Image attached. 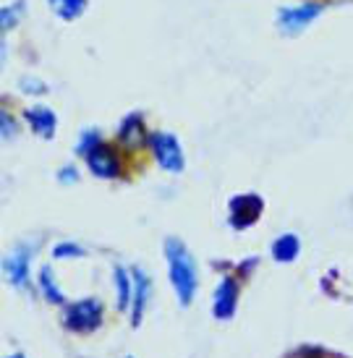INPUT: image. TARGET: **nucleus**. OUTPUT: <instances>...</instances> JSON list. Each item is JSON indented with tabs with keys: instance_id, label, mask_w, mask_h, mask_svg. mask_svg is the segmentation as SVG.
Here are the masks:
<instances>
[{
	"instance_id": "nucleus-11",
	"label": "nucleus",
	"mask_w": 353,
	"mask_h": 358,
	"mask_svg": "<svg viewBox=\"0 0 353 358\" xmlns=\"http://www.w3.org/2000/svg\"><path fill=\"white\" fill-rule=\"evenodd\" d=\"M298 251H301V243H298V238L291 236V233L280 236V238L273 243V257L278 259V262H282V264L293 262V259L298 257Z\"/></svg>"
},
{
	"instance_id": "nucleus-4",
	"label": "nucleus",
	"mask_w": 353,
	"mask_h": 358,
	"mask_svg": "<svg viewBox=\"0 0 353 358\" xmlns=\"http://www.w3.org/2000/svg\"><path fill=\"white\" fill-rule=\"evenodd\" d=\"M150 147L154 152V157L165 170H178L183 168V152L178 147L175 136H168V134H150Z\"/></svg>"
},
{
	"instance_id": "nucleus-13",
	"label": "nucleus",
	"mask_w": 353,
	"mask_h": 358,
	"mask_svg": "<svg viewBox=\"0 0 353 358\" xmlns=\"http://www.w3.org/2000/svg\"><path fill=\"white\" fill-rule=\"evenodd\" d=\"M52 8L58 10V16H63V19H76L81 10H84V6H87V0H50Z\"/></svg>"
},
{
	"instance_id": "nucleus-6",
	"label": "nucleus",
	"mask_w": 353,
	"mask_h": 358,
	"mask_svg": "<svg viewBox=\"0 0 353 358\" xmlns=\"http://www.w3.org/2000/svg\"><path fill=\"white\" fill-rule=\"evenodd\" d=\"M236 303H238V280L225 278L215 290V317L217 319H231L236 314Z\"/></svg>"
},
{
	"instance_id": "nucleus-3",
	"label": "nucleus",
	"mask_w": 353,
	"mask_h": 358,
	"mask_svg": "<svg viewBox=\"0 0 353 358\" xmlns=\"http://www.w3.org/2000/svg\"><path fill=\"white\" fill-rule=\"evenodd\" d=\"M84 152H87V162H89L94 176H100V178H118L121 176V157L110 144L94 141L89 150Z\"/></svg>"
},
{
	"instance_id": "nucleus-14",
	"label": "nucleus",
	"mask_w": 353,
	"mask_h": 358,
	"mask_svg": "<svg viewBox=\"0 0 353 358\" xmlns=\"http://www.w3.org/2000/svg\"><path fill=\"white\" fill-rule=\"evenodd\" d=\"M40 285H42V293H45V299L50 301V303H63V293L55 288V282H52V269H42L40 272Z\"/></svg>"
},
{
	"instance_id": "nucleus-10",
	"label": "nucleus",
	"mask_w": 353,
	"mask_h": 358,
	"mask_svg": "<svg viewBox=\"0 0 353 358\" xmlns=\"http://www.w3.org/2000/svg\"><path fill=\"white\" fill-rule=\"evenodd\" d=\"M6 275L10 278V282L16 288H24L27 280H29V267H27V254L24 251H16L13 257L6 259Z\"/></svg>"
},
{
	"instance_id": "nucleus-17",
	"label": "nucleus",
	"mask_w": 353,
	"mask_h": 358,
	"mask_svg": "<svg viewBox=\"0 0 353 358\" xmlns=\"http://www.w3.org/2000/svg\"><path fill=\"white\" fill-rule=\"evenodd\" d=\"M10 358H24V356H10Z\"/></svg>"
},
{
	"instance_id": "nucleus-15",
	"label": "nucleus",
	"mask_w": 353,
	"mask_h": 358,
	"mask_svg": "<svg viewBox=\"0 0 353 358\" xmlns=\"http://www.w3.org/2000/svg\"><path fill=\"white\" fill-rule=\"evenodd\" d=\"M115 282H118V303H121V308H126L129 301H131V282H129V275H126L123 269H115Z\"/></svg>"
},
{
	"instance_id": "nucleus-5",
	"label": "nucleus",
	"mask_w": 353,
	"mask_h": 358,
	"mask_svg": "<svg viewBox=\"0 0 353 358\" xmlns=\"http://www.w3.org/2000/svg\"><path fill=\"white\" fill-rule=\"evenodd\" d=\"M262 215V199L257 194H246V196H236L231 201V222L233 228H249Z\"/></svg>"
},
{
	"instance_id": "nucleus-16",
	"label": "nucleus",
	"mask_w": 353,
	"mask_h": 358,
	"mask_svg": "<svg viewBox=\"0 0 353 358\" xmlns=\"http://www.w3.org/2000/svg\"><path fill=\"white\" fill-rule=\"evenodd\" d=\"M84 251L76 249V246H58L55 249V257H81Z\"/></svg>"
},
{
	"instance_id": "nucleus-7",
	"label": "nucleus",
	"mask_w": 353,
	"mask_h": 358,
	"mask_svg": "<svg viewBox=\"0 0 353 358\" xmlns=\"http://www.w3.org/2000/svg\"><path fill=\"white\" fill-rule=\"evenodd\" d=\"M317 13H319V6H314V3H306L298 8H285L280 13V27L285 31H301L309 21L317 19Z\"/></svg>"
},
{
	"instance_id": "nucleus-8",
	"label": "nucleus",
	"mask_w": 353,
	"mask_h": 358,
	"mask_svg": "<svg viewBox=\"0 0 353 358\" xmlns=\"http://www.w3.org/2000/svg\"><path fill=\"white\" fill-rule=\"evenodd\" d=\"M118 139H121V144H126V147H136V144H141V141L150 144V134L144 131V123H141L139 115H131V118L123 120Z\"/></svg>"
},
{
	"instance_id": "nucleus-12",
	"label": "nucleus",
	"mask_w": 353,
	"mask_h": 358,
	"mask_svg": "<svg viewBox=\"0 0 353 358\" xmlns=\"http://www.w3.org/2000/svg\"><path fill=\"white\" fill-rule=\"evenodd\" d=\"M134 278H136V285H134V324H139L141 314H144V306H147V296H150V280L144 272H134Z\"/></svg>"
},
{
	"instance_id": "nucleus-9",
	"label": "nucleus",
	"mask_w": 353,
	"mask_h": 358,
	"mask_svg": "<svg viewBox=\"0 0 353 358\" xmlns=\"http://www.w3.org/2000/svg\"><path fill=\"white\" fill-rule=\"evenodd\" d=\"M27 120H29V126L40 136H45V139H50L52 134H55V115H52V110L48 108H31L27 110Z\"/></svg>"
},
{
	"instance_id": "nucleus-2",
	"label": "nucleus",
	"mask_w": 353,
	"mask_h": 358,
	"mask_svg": "<svg viewBox=\"0 0 353 358\" xmlns=\"http://www.w3.org/2000/svg\"><path fill=\"white\" fill-rule=\"evenodd\" d=\"M63 324L71 332H92V329H97L102 324V303L97 299L73 303V306L66 308Z\"/></svg>"
},
{
	"instance_id": "nucleus-1",
	"label": "nucleus",
	"mask_w": 353,
	"mask_h": 358,
	"mask_svg": "<svg viewBox=\"0 0 353 358\" xmlns=\"http://www.w3.org/2000/svg\"><path fill=\"white\" fill-rule=\"evenodd\" d=\"M165 257H168L173 290L181 301V306H189L196 293V262L178 238H171L165 243Z\"/></svg>"
}]
</instances>
